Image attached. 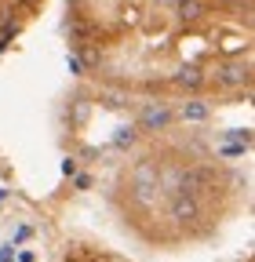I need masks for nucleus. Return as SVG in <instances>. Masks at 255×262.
Here are the masks:
<instances>
[{"label": "nucleus", "instance_id": "5", "mask_svg": "<svg viewBox=\"0 0 255 262\" xmlns=\"http://www.w3.org/2000/svg\"><path fill=\"white\" fill-rule=\"evenodd\" d=\"M48 262H132V258L113 251V248L95 244V241H70L66 248H58Z\"/></svg>", "mask_w": 255, "mask_h": 262}, {"label": "nucleus", "instance_id": "1", "mask_svg": "<svg viewBox=\"0 0 255 262\" xmlns=\"http://www.w3.org/2000/svg\"><path fill=\"white\" fill-rule=\"evenodd\" d=\"M80 80L164 106L251 98V0H62Z\"/></svg>", "mask_w": 255, "mask_h": 262}, {"label": "nucleus", "instance_id": "2", "mask_svg": "<svg viewBox=\"0 0 255 262\" xmlns=\"http://www.w3.org/2000/svg\"><path fill=\"white\" fill-rule=\"evenodd\" d=\"M241 149L208 127L168 124L142 131L113 160L106 204L139 244L182 251L211 241L248 196Z\"/></svg>", "mask_w": 255, "mask_h": 262}, {"label": "nucleus", "instance_id": "4", "mask_svg": "<svg viewBox=\"0 0 255 262\" xmlns=\"http://www.w3.org/2000/svg\"><path fill=\"white\" fill-rule=\"evenodd\" d=\"M44 8H48V0H0V55L37 22V15Z\"/></svg>", "mask_w": 255, "mask_h": 262}, {"label": "nucleus", "instance_id": "3", "mask_svg": "<svg viewBox=\"0 0 255 262\" xmlns=\"http://www.w3.org/2000/svg\"><path fill=\"white\" fill-rule=\"evenodd\" d=\"M44 229L26 201L0 186V262H48Z\"/></svg>", "mask_w": 255, "mask_h": 262}]
</instances>
